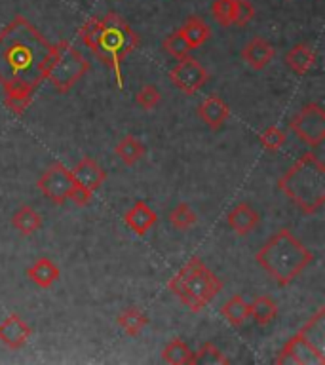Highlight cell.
Returning a JSON list of instances; mask_svg holds the SVG:
<instances>
[{"label":"cell","mask_w":325,"mask_h":365,"mask_svg":"<svg viewBox=\"0 0 325 365\" xmlns=\"http://www.w3.org/2000/svg\"><path fill=\"white\" fill-rule=\"evenodd\" d=\"M11 225H14V228L21 236H31V234H34L42 227V217L31 205H23L11 217Z\"/></svg>","instance_id":"44dd1931"},{"label":"cell","mask_w":325,"mask_h":365,"mask_svg":"<svg viewBox=\"0 0 325 365\" xmlns=\"http://www.w3.org/2000/svg\"><path fill=\"white\" fill-rule=\"evenodd\" d=\"M27 276L33 284H36L42 289H48V287H51L59 279L61 272H59L56 262L46 259V257H40V259L34 261L33 267L29 268Z\"/></svg>","instance_id":"e0dca14e"},{"label":"cell","mask_w":325,"mask_h":365,"mask_svg":"<svg viewBox=\"0 0 325 365\" xmlns=\"http://www.w3.org/2000/svg\"><path fill=\"white\" fill-rule=\"evenodd\" d=\"M90 71V63L67 40H61L51 46L50 57L46 63L44 80H50L51 86L59 93H67L86 73Z\"/></svg>","instance_id":"8992f818"},{"label":"cell","mask_w":325,"mask_h":365,"mask_svg":"<svg viewBox=\"0 0 325 365\" xmlns=\"http://www.w3.org/2000/svg\"><path fill=\"white\" fill-rule=\"evenodd\" d=\"M51 44L29 21L16 16L0 31V84H21L38 90L44 82Z\"/></svg>","instance_id":"6da1fadb"},{"label":"cell","mask_w":325,"mask_h":365,"mask_svg":"<svg viewBox=\"0 0 325 365\" xmlns=\"http://www.w3.org/2000/svg\"><path fill=\"white\" fill-rule=\"evenodd\" d=\"M221 314L232 327H239L249 319V302L242 295H232L221 307Z\"/></svg>","instance_id":"7402d4cb"},{"label":"cell","mask_w":325,"mask_h":365,"mask_svg":"<svg viewBox=\"0 0 325 365\" xmlns=\"http://www.w3.org/2000/svg\"><path fill=\"white\" fill-rule=\"evenodd\" d=\"M167 287L190 312H200L219 295L222 282L205 267L200 257H192L170 279Z\"/></svg>","instance_id":"5b68a950"},{"label":"cell","mask_w":325,"mask_h":365,"mask_svg":"<svg viewBox=\"0 0 325 365\" xmlns=\"http://www.w3.org/2000/svg\"><path fill=\"white\" fill-rule=\"evenodd\" d=\"M160 91L156 86L153 84H148V86H143L141 90L137 91V96H135V101L137 105L141 108H145V110H153L156 105L160 103Z\"/></svg>","instance_id":"1f68e13d"},{"label":"cell","mask_w":325,"mask_h":365,"mask_svg":"<svg viewBox=\"0 0 325 365\" xmlns=\"http://www.w3.org/2000/svg\"><path fill=\"white\" fill-rule=\"evenodd\" d=\"M234 6L236 0H215L211 6V16L221 27H230L234 21Z\"/></svg>","instance_id":"83f0119b"},{"label":"cell","mask_w":325,"mask_h":365,"mask_svg":"<svg viewBox=\"0 0 325 365\" xmlns=\"http://www.w3.org/2000/svg\"><path fill=\"white\" fill-rule=\"evenodd\" d=\"M253 17H255V6L251 4L249 0H236V6H234L232 25L245 27L247 23L253 21Z\"/></svg>","instance_id":"d6a6232c"},{"label":"cell","mask_w":325,"mask_h":365,"mask_svg":"<svg viewBox=\"0 0 325 365\" xmlns=\"http://www.w3.org/2000/svg\"><path fill=\"white\" fill-rule=\"evenodd\" d=\"M114 153L125 165H133L145 156V145L137 137L125 135L120 139L116 148H114Z\"/></svg>","instance_id":"cb8c5ba5"},{"label":"cell","mask_w":325,"mask_h":365,"mask_svg":"<svg viewBox=\"0 0 325 365\" xmlns=\"http://www.w3.org/2000/svg\"><path fill=\"white\" fill-rule=\"evenodd\" d=\"M164 50L167 51L171 57L182 59V57L188 56L190 46L187 44V40L182 38V34L179 33V31H173V33L167 34L164 38Z\"/></svg>","instance_id":"4dcf8cb0"},{"label":"cell","mask_w":325,"mask_h":365,"mask_svg":"<svg viewBox=\"0 0 325 365\" xmlns=\"http://www.w3.org/2000/svg\"><path fill=\"white\" fill-rule=\"evenodd\" d=\"M116 322H118L120 327H122L128 335L137 336L145 327H147L148 318L137 307H130L120 314Z\"/></svg>","instance_id":"d4e9b609"},{"label":"cell","mask_w":325,"mask_h":365,"mask_svg":"<svg viewBox=\"0 0 325 365\" xmlns=\"http://www.w3.org/2000/svg\"><path fill=\"white\" fill-rule=\"evenodd\" d=\"M261 145L270 153H278L279 148L284 147L285 141H287V135H285L284 130H279L278 125H270L261 133Z\"/></svg>","instance_id":"f546056e"},{"label":"cell","mask_w":325,"mask_h":365,"mask_svg":"<svg viewBox=\"0 0 325 365\" xmlns=\"http://www.w3.org/2000/svg\"><path fill=\"white\" fill-rule=\"evenodd\" d=\"M71 171H73L74 182H78V185H82V187L91 190V192L99 190V187L105 182V177H107L105 170L91 156H84L78 164L74 165V170Z\"/></svg>","instance_id":"7c38bea8"},{"label":"cell","mask_w":325,"mask_h":365,"mask_svg":"<svg viewBox=\"0 0 325 365\" xmlns=\"http://www.w3.org/2000/svg\"><path fill=\"white\" fill-rule=\"evenodd\" d=\"M227 365L230 364V359L213 344V342H205L202 344L198 352H194V361L192 365Z\"/></svg>","instance_id":"4316f807"},{"label":"cell","mask_w":325,"mask_h":365,"mask_svg":"<svg viewBox=\"0 0 325 365\" xmlns=\"http://www.w3.org/2000/svg\"><path fill=\"white\" fill-rule=\"evenodd\" d=\"M285 63L293 73L306 74L316 65V51L310 44H295L285 53Z\"/></svg>","instance_id":"ac0fdd59"},{"label":"cell","mask_w":325,"mask_h":365,"mask_svg":"<svg viewBox=\"0 0 325 365\" xmlns=\"http://www.w3.org/2000/svg\"><path fill=\"white\" fill-rule=\"evenodd\" d=\"M91 198H93V192H91V190L84 188L82 185H78V182H74V187L73 190H71L68 200H73L74 204L80 205V207H86V205L91 202Z\"/></svg>","instance_id":"836d02e7"},{"label":"cell","mask_w":325,"mask_h":365,"mask_svg":"<svg viewBox=\"0 0 325 365\" xmlns=\"http://www.w3.org/2000/svg\"><path fill=\"white\" fill-rule=\"evenodd\" d=\"M257 264L278 285H289L314 261V253L287 228H282L257 251Z\"/></svg>","instance_id":"3957f363"},{"label":"cell","mask_w":325,"mask_h":365,"mask_svg":"<svg viewBox=\"0 0 325 365\" xmlns=\"http://www.w3.org/2000/svg\"><path fill=\"white\" fill-rule=\"evenodd\" d=\"M278 188L301 207L302 213L312 215L325 204V164L318 154L306 153L278 179Z\"/></svg>","instance_id":"277c9868"},{"label":"cell","mask_w":325,"mask_h":365,"mask_svg":"<svg viewBox=\"0 0 325 365\" xmlns=\"http://www.w3.org/2000/svg\"><path fill=\"white\" fill-rule=\"evenodd\" d=\"M228 227L232 228L234 232L239 234V236H245V234H249L255 230V227L261 221V215L257 213L249 204H238L236 207L230 210V213L227 215Z\"/></svg>","instance_id":"5bb4252c"},{"label":"cell","mask_w":325,"mask_h":365,"mask_svg":"<svg viewBox=\"0 0 325 365\" xmlns=\"http://www.w3.org/2000/svg\"><path fill=\"white\" fill-rule=\"evenodd\" d=\"M274 361L278 365H325V354L316 350L301 333H295Z\"/></svg>","instance_id":"9c48e42d"},{"label":"cell","mask_w":325,"mask_h":365,"mask_svg":"<svg viewBox=\"0 0 325 365\" xmlns=\"http://www.w3.org/2000/svg\"><path fill=\"white\" fill-rule=\"evenodd\" d=\"M198 114L200 118L204 120L211 130H217V128H221L227 122V118L230 116V108H228V105L222 101L221 97L211 96L200 105Z\"/></svg>","instance_id":"2e32d148"},{"label":"cell","mask_w":325,"mask_h":365,"mask_svg":"<svg viewBox=\"0 0 325 365\" xmlns=\"http://www.w3.org/2000/svg\"><path fill=\"white\" fill-rule=\"evenodd\" d=\"M289 128L304 145L319 147L325 141V110L318 103H308L291 120Z\"/></svg>","instance_id":"52a82bcc"},{"label":"cell","mask_w":325,"mask_h":365,"mask_svg":"<svg viewBox=\"0 0 325 365\" xmlns=\"http://www.w3.org/2000/svg\"><path fill=\"white\" fill-rule=\"evenodd\" d=\"M170 222L179 230H187L196 222V213L188 204H179L175 210H171Z\"/></svg>","instance_id":"f1b7e54d"},{"label":"cell","mask_w":325,"mask_h":365,"mask_svg":"<svg viewBox=\"0 0 325 365\" xmlns=\"http://www.w3.org/2000/svg\"><path fill=\"white\" fill-rule=\"evenodd\" d=\"M124 222L133 230V232L143 236V234H147L148 230H150V227L156 222V213L150 210V205H148L147 202L137 200L135 204L125 211Z\"/></svg>","instance_id":"9a60e30c"},{"label":"cell","mask_w":325,"mask_h":365,"mask_svg":"<svg viewBox=\"0 0 325 365\" xmlns=\"http://www.w3.org/2000/svg\"><path fill=\"white\" fill-rule=\"evenodd\" d=\"M80 38L84 42L93 56L107 65L114 73L118 88L124 86L122 76V63L131 51L139 46V36L118 14H107L101 19H90L78 31Z\"/></svg>","instance_id":"7a4b0ae2"},{"label":"cell","mask_w":325,"mask_h":365,"mask_svg":"<svg viewBox=\"0 0 325 365\" xmlns=\"http://www.w3.org/2000/svg\"><path fill=\"white\" fill-rule=\"evenodd\" d=\"M162 359H164L165 364L171 365H192L194 352L182 339H173L162 350Z\"/></svg>","instance_id":"603a6c76"},{"label":"cell","mask_w":325,"mask_h":365,"mask_svg":"<svg viewBox=\"0 0 325 365\" xmlns=\"http://www.w3.org/2000/svg\"><path fill=\"white\" fill-rule=\"evenodd\" d=\"M274 46L268 42V40L261 38V36H257V38L249 40L247 44L244 46V50H242V59L245 61V65L251 68H255V71H261L268 65V63L274 59Z\"/></svg>","instance_id":"4fadbf2b"},{"label":"cell","mask_w":325,"mask_h":365,"mask_svg":"<svg viewBox=\"0 0 325 365\" xmlns=\"http://www.w3.org/2000/svg\"><path fill=\"white\" fill-rule=\"evenodd\" d=\"M36 187L50 202L61 205L65 200H68L71 190L74 187L73 171L67 170L63 164H51L42 173V177L36 182Z\"/></svg>","instance_id":"ba28073f"},{"label":"cell","mask_w":325,"mask_h":365,"mask_svg":"<svg viewBox=\"0 0 325 365\" xmlns=\"http://www.w3.org/2000/svg\"><path fill=\"white\" fill-rule=\"evenodd\" d=\"M33 88L21 84H6L4 86V105L11 113L21 114L33 101Z\"/></svg>","instance_id":"ffe728a7"},{"label":"cell","mask_w":325,"mask_h":365,"mask_svg":"<svg viewBox=\"0 0 325 365\" xmlns=\"http://www.w3.org/2000/svg\"><path fill=\"white\" fill-rule=\"evenodd\" d=\"M210 78V74L202 65H200L194 57H182L179 59L173 71L170 73L171 84L185 91L187 96H194L200 88H204V84Z\"/></svg>","instance_id":"30bf717a"},{"label":"cell","mask_w":325,"mask_h":365,"mask_svg":"<svg viewBox=\"0 0 325 365\" xmlns=\"http://www.w3.org/2000/svg\"><path fill=\"white\" fill-rule=\"evenodd\" d=\"M179 33L182 34V38L187 40V44L190 46V50H196L200 46H204L211 36V27L205 21H202L200 17H188L185 25L179 29Z\"/></svg>","instance_id":"d6986e66"},{"label":"cell","mask_w":325,"mask_h":365,"mask_svg":"<svg viewBox=\"0 0 325 365\" xmlns=\"http://www.w3.org/2000/svg\"><path fill=\"white\" fill-rule=\"evenodd\" d=\"M31 333L33 331L27 325V322H23L21 316H17V314H10L0 324V341L11 350H19L21 346H25Z\"/></svg>","instance_id":"8fae6325"},{"label":"cell","mask_w":325,"mask_h":365,"mask_svg":"<svg viewBox=\"0 0 325 365\" xmlns=\"http://www.w3.org/2000/svg\"><path fill=\"white\" fill-rule=\"evenodd\" d=\"M276 314H278V304L268 295L257 297L249 304V316H253L259 325H268L276 318Z\"/></svg>","instance_id":"484cf974"}]
</instances>
